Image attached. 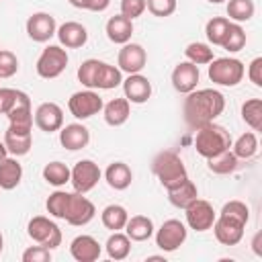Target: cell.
<instances>
[{"label": "cell", "mask_w": 262, "mask_h": 262, "mask_svg": "<svg viewBox=\"0 0 262 262\" xmlns=\"http://www.w3.org/2000/svg\"><path fill=\"white\" fill-rule=\"evenodd\" d=\"M225 108V96L215 88H201L186 94L182 113L190 129H199L207 123H213Z\"/></svg>", "instance_id": "1"}, {"label": "cell", "mask_w": 262, "mask_h": 262, "mask_svg": "<svg viewBox=\"0 0 262 262\" xmlns=\"http://www.w3.org/2000/svg\"><path fill=\"white\" fill-rule=\"evenodd\" d=\"M250 219V209L242 201H229L221 207L219 215L213 221V233L219 244L235 246L244 237L246 223Z\"/></svg>", "instance_id": "2"}, {"label": "cell", "mask_w": 262, "mask_h": 262, "mask_svg": "<svg viewBox=\"0 0 262 262\" xmlns=\"http://www.w3.org/2000/svg\"><path fill=\"white\" fill-rule=\"evenodd\" d=\"M194 149L199 156H203L205 160L207 158H213L225 149L231 147V135L225 127L217 125L215 121L213 123H207L199 129H194Z\"/></svg>", "instance_id": "3"}, {"label": "cell", "mask_w": 262, "mask_h": 262, "mask_svg": "<svg viewBox=\"0 0 262 262\" xmlns=\"http://www.w3.org/2000/svg\"><path fill=\"white\" fill-rule=\"evenodd\" d=\"M151 172L158 176L160 184L166 190L178 186L180 182H184L188 178V172H186V166H184L182 158L174 151H160L151 160Z\"/></svg>", "instance_id": "4"}, {"label": "cell", "mask_w": 262, "mask_h": 262, "mask_svg": "<svg viewBox=\"0 0 262 262\" xmlns=\"http://www.w3.org/2000/svg\"><path fill=\"white\" fill-rule=\"evenodd\" d=\"M209 80L219 86H237L244 80L246 68L235 57H213L209 61Z\"/></svg>", "instance_id": "5"}, {"label": "cell", "mask_w": 262, "mask_h": 262, "mask_svg": "<svg viewBox=\"0 0 262 262\" xmlns=\"http://www.w3.org/2000/svg\"><path fill=\"white\" fill-rule=\"evenodd\" d=\"M68 61H70L68 51H66L61 45H47V47L41 51L35 70H37V74H39L41 78L53 80V78H57V76L63 74V70L68 68Z\"/></svg>", "instance_id": "6"}, {"label": "cell", "mask_w": 262, "mask_h": 262, "mask_svg": "<svg viewBox=\"0 0 262 262\" xmlns=\"http://www.w3.org/2000/svg\"><path fill=\"white\" fill-rule=\"evenodd\" d=\"M27 233L35 244L45 246L49 250H55L57 246H61V229L57 227L55 221H51L45 215L33 217L27 225Z\"/></svg>", "instance_id": "7"}, {"label": "cell", "mask_w": 262, "mask_h": 262, "mask_svg": "<svg viewBox=\"0 0 262 262\" xmlns=\"http://www.w3.org/2000/svg\"><path fill=\"white\" fill-rule=\"evenodd\" d=\"M96 215V207L92 205V201H88L84 194L80 192H68V201H66V209H63V221H68L70 225L82 227L86 223H90Z\"/></svg>", "instance_id": "8"}, {"label": "cell", "mask_w": 262, "mask_h": 262, "mask_svg": "<svg viewBox=\"0 0 262 262\" xmlns=\"http://www.w3.org/2000/svg\"><path fill=\"white\" fill-rule=\"evenodd\" d=\"M100 176H102V172H100L98 164L92 162V160H80V162H76V166L70 170V182H72L74 190L80 192V194L90 192V190L98 184Z\"/></svg>", "instance_id": "9"}, {"label": "cell", "mask_w": 262, "mask_h": 262, "mask_svg": "<svg viewBox=\"0 0 262 262\" xmlns=\"http://www.w3.org/2000/svg\"><path fill=\"white\" fill-rule=\"evenodd\" d=\"M102 106H104V102H102V98H100V94L98 92H94V90H80V92H74L72 96H70V100H68V108H70V113L76 117V119H90V117H94V115H98L100 111H102Z\"/></svg>", "instance_id": "10"}, {"label": "cell", "mask_w": 262, "mask_h": 262, "mask_svg": "<svg viewBox=\"0 0 262 262\" xmlns=\"http://www.w3.org/2000/svg\"><path fill=\"white\" fill-rule=\"evenodd\" d=\"M188 229L180 219H168L156 231V246L164 252H174L186 242Z\"/></svg>", "instance_id": "11"}, {"label": "cell", "mask_w": 262, "mask_h": 262, "mask_svg": "<svg viewBox=\"0 0 262 262\" xmlns=\"http://www.w3.org/2000/svg\"><path fill=\"white\" fill-rule=\"evenodd\" d=\"M184 215H186V225L194 231H207L213 227V221L217 217L213 205L205 199H194L186 209H184Z\"/></svg>", "instance_id": "12"}, {"label": "cell", "mask_w": 262, "mask_h": 262, "mask_svg": "<svg viewBox=\"0 0 262 262\" xmlns=\"http://www.w3.org/2000/svg\"><path fill=\"white\" fill-rule=\"evenodd\" d=\"M57 31L55 18L49 12H33L27 18V35L37 43H47Z\"/></svg>", "instance_id": "13"}, {"label": "cell", "mask_w": 262, "mask_h": 262, "mask_svg": "<svg viewBox=\"0 0 262 262\" xmlns=\"http://www.w3.org/2000/svg\"><path fill=\"white\" fill-rule=\"evenodd\" d=\"M145 61L147 53L139 43H125L117 57V66L125 74H139L145 68Z\"/></svg>", "instance_id": "14"}, {"label": "cell", "mask_w": 262, "mask_h": 262, "mask_svg": "<svg viewBox=\"0 0 262 262\" xmlns=\"http://www.w3.org/2000/svg\"><path fill=\"white\" fill-rule=\"evenodd\" d=\"M199 78H201V72H199V66H194L192 61H180L176 63V68L172 70V86L176 92L180 94H188L196 88L199 84Z\"/></svg>", "instance_id": "15"}, {"label": "cell", "mask_w": 262, "mask_h": 262, "mask_svg": "<svg viewBox=\"0 0 262 262\" xmlns=\"http://www.w3.org/2000/svg\"><path fill=\"white\" fill-rule=\"evenodd\" d=\"M33 117L35 125L45 133H53L63 127V111L57 102H41Z\"/></svg>", "instance_id": "16"}, {"label": "cell", "mask_w": 262, "mask_h": 262, "mask_svg": "<svg viewBox=\"0 0 262 262\" xmlns=\"http://www.w3.org/2000/svg\"><path fill=\"white\" fill-rule=\"evenodd\" d=\"M121 84H123L125 98L133 104H143L151 96V82L141 74H129Z\"/></svg>", "instance_id": "17"}, {"label": "cell", "mask_w": 262, "mask_h": 262, "mask_svg": "<svg viewBox=\"0 0 262 262\" xmlns=\"http://www.w3.org/2000/svg\"><path fill=\"white\" fill-rule=\"evenodd\" d=\"M8 121H10V129L14 131H33V108H31V98L27 92H23V96L18 98V102L6 113Z\"/></svg>", "instance_id": "18"}, {"label": "cell", "mask_w": 262, "mask_h": 262, "mask_svg": "<svg viewBox=\"0 0 262 262\" xmlns=\"http://www.w3.org/2000/svg\"><path fill=\"white\" fill-rule=\"evenodd\" d=\"M61 47L66 49H78V47H84L86 41H88V31L84 25L76 23V20H68L63 25H59V29L55 31Z\"/></svg>", "instance_id": "19"}, {"label": "cell", "mask_w": 262, "mask_h": 262, "mask_svg": "<svg viewBox=\"0 0 262 262\" xmlns=\"http://www.w3.org/2000/svg\"><path fill=\"white\" fill-rule=\"evenodd\" d=\"M59 143L70 151H78L90 143V131L82 123H70L59 129Z\"/></svg>", "instance_id": "20"}, {"label": "cell", "mask_w": 262, "mask_h": 262, "mask_svg": "<svg viewBox=\"0 0 262 262\" xmlns=\"http://www.w3.org/2000/svg\"><path fill=\"white\" fill-rule=\"evenodd\" d=\"M70 254L78 262H94L100 258L102 248L92 235H78L70 244Z\"/></svg>", "instance_id": "21"}, {"label": "cell", "mask_w": 262, "mask_h": 262, "mask_svg": "<svg viewBox=\"0 0 262 262\" xmlns=\"http://www.w3.org/2000/svg\"><path fill=\"white\" fill-rule=\"evenodd\" d=\"M104 33L108 37V41L117 43V45H125L131 41V35H133V20L123 16V14H117V16H111L106 20V27H104Z\"/></svg>", "instance_id": "22"}, {"label": "cell", "mask_w": 262, "mask_h": 262, "mask_svg": "<svg viewBox=\"0 0 262 262\" xmlns=\"http://www.w3.org/2000/svg\"><path fill=\"white\" fill-rule=\"evenodd\" d=\"M104 113V123L111 127H121L127 123L131 115V102L127 98H113L102 106Z\"/></svg>", "instance_id": "23"}, {"label": "cell", "mask_w": 262, "mask_h": 262, "mask_svg": "<svg viewBox=\"0 0 262 262\" xmlns=\"http://www.w3.org/2000/svg\"><path fill=\"white\" fill-rule=\"evenodd\" d=\"M4 145L8 149V154L12 156H27L33 147V133L31 131H14V129H6L4 131Z\"/></svg>", "instance_id": "24"}, {"label": "cell", "mask_w": 262, "mask_h": 262, "mask_svg": "<svg viewBox=\"0 0 262 262\" xmlns=\"http://www.w3.org/2000/svg\"><path fill=\"white\" fill-rule=\"evenodd\" d=\"M104 180H106V184L111 188L125 190V188H129V184L133 180V172H131V168L125 162H113L104 170Z\"/></svg>", "instance_id": "25"}, {"label": "cell", "mask_w": 262, "mask_h": 262, "mask_svg": "<svg viewBox=\"0 0 262 262\" xmlns=\"http://www.w3.org/2000/svg\"><path fill=\"white\" fill-rule=\"evenodd\" d=\"M123 229L131 242H145L154 235V221L145 215H133L127 219Z\"/></svg>", "instance_id": "26"}, {"label": "cell", "mask_w": 262, "mask_h": 262, "mask_svg": "<svg viewBox=\"0 0 262 262\" xmlns=\"http://www.w3.org/2000/svg\"><path fill=\"white\" fill-rule=\"evenodd\" d=\"M23 178V166L18 164L16 158H4L0 160V188L4 190H12L20 184Z\"/></svg>", "instance_id": "27"}, {"label": "cell", "mask_w": 262, "mask_h": 262, "mask_svg": "<svg viewBox=\"0 0 262 262\" xmlns=\"http://www.w3.org/2000/svg\"><path fill=\"white\" fill-rule=\"evenodd\" d=\"M199 196V190H196V184L192 180H184L180 182L178 186L174 188H168V201L170 205H174L176 209H186L194 199Z\"/></svg>", "instance_id": "28"}, {"label": "cell", "mask_w": 262, "mask_h": 262, "mask_svg": "<svg viewBox=\"0 0 262 262\" xmlns=\"http://www.w3.org/2000/svg\"><path fill=\"white\" fill-rule=\"evenodd\" d=\"M129 219V213L123 205H106L100 213V221L111 231H121Z\"/></svg>", "instance_id": "29"}, {"label": "cell", "mask_w": 262, "mask_h": 262, "mask_svg": "<svg viewBox=\"0 0 262 262\" xmlns=\"http://www.w3.org/2000/svg\"><path fill=\"white\" fill-rule=\"evenodd\" d=\"M106 254L111 260H125L131 254V239L127 237V233L121 231H113L104 244Z\"/></svg>", "instance_id": "30"}, {"label": "cell", "mask_w": 262, "mask_h": 262, "mask_svg": "<svg viewBox=\"0 0 262 262\" xmlns=\"http://www.w3.org/2000/svg\"><path fill=\"white\" fill-rule=\"evenodd\" d=\"M231 151L235 154L237 160H250V158H254L258 154V137H256V133H252V131L242 133L235 139V143L231 145Z\"/></svg>", "instance_id": "31"}, {"label": "cell", "mask_w": 262, "mask_h": 262, "mask_svg": "<svg viewBox=\"0 0 262 262\" xmlns=\"http://www.w3.org/2000/svg\"><path fill=\"white\" fill-rule=\"evenodd\" d=\"M207 166L213 174H231L237 168V158L229 147V149H225L213 158H207Z\"/></svg>", "instance_id": "32"}, {"label": "cell", "mask_w": 262, "mask_h": 262, "mask_svg": "<svg viewBox=\"0 0 262 262\" xmlns=\"http://www.w3.org/2000/svg\"><path fill=\"white\" fill-rule=\"evenodd\" d=\"M121 82H123V72L111 63L102 61L98 80H96V90H113V88L121 86Z\"/></svg>", "instance_id": "33"}, {"label": "cell", "mask_w": 262, "mask_h": 262, "mask_svg": "<svg viewBox=\"0 0 262 262\" xmlns=\"http://www.w3.org/2000/svg\"><path fill=\"white\" fill-rule=\"evenodd\" d=\"M227 31H229V18H225V16H213L205 25V35H207L211 45H219L221 47Z\"/></svg>", "instance_id": "34"}, {"label": "cell", "mask_w": 262, "mask_h": 262, "mask_svg": "<svg viewBox=\"0 0 262 262\" xmlns=\"http://www.w3.org/2000/svg\"><path fill=\"white\" fill-rule=\"evenodd\" d=\"M43 180L51 186H63L70 182V168L63 162H49L43 168Z\"/></svg>", "instance_id": "35"}, {"label": "cell", "mask_w": 262, "mask_h": 262, "mask_svg": "<svg viewBox=\"0 0 262 262\" xmlns=\"http://www.w3.org/2000/svg\"><path fill=\"white\" fill-rule=\"evenodd\" d=\"M256 12L252 0H227V16L233 23H248Z\"/></svg>", "instance_id": "36"}, {"label": "cell", "mask_w": 262, "mask_h": 262, "mask_svg": "<svg viewBox=\"0 0 262 262\" xmlns=\"http://www.w3.org/2000/svg\"><path fill=\"white\" fill-rule=\"evenodd\" d=\"M242 119L246 125H250L254 131L262 129V100L260 98H250L242 104Z\"/></svg>", "instance_id": "37"}, {"label": "cell", "mask_w": 262, "mask_h": 262, "mask_svg": "<svg viewBox=\"0 0 262 262\" xmlns=\"http://www.w3.org/2000/svg\"><path fill=\"white\" fill-rule=\"evenodd\" d=\"M184 55H186V59L192 61L194 66H205V63H209V61L215 57L211 45L201 43V41H192V43H188L186 49H184Z\"/></svg>", "instance_id": "38"}, {"label": "cell", "mask_w": 262, "mask_h": 262, "mask_svg": "<svg viewBox=\"0 0 262 262\" xmlns=\"http://www.w3.org/2000/svg\"><path fill=\"white\" fill-rule=\"evenodd\" d=\"M244 45H246V31L242 29L239 23H229V31H227L221 47L227 49L229 53H235V51L244 49Z\"/></svg>", "instance_id": "39"}, {"label": "cell", "mask_w": 262, "mask_h": 262, "mask_svg": "<svg viewBox=\"0 0 262 262\" xmlns=\"http://www.w3.org/2000/svg\"><path fill=\"white\" fill-rule=\"evenodd\" d=\"M18 72V59L12 51L0 49V78H12Z\"/></svg>", "instance_id": "40"}, {"label": "cell", "mask_w": 262, "mask_h": 262, "mask_svg": "<svg viewBox=\"0 0 262 262\" xmlns=\"http://www.w3.org/2000/svg\"><path fill=\"white\" fill-rule=\"evenodd\" d=\"M145 8L154 14V16H170L176 10V0H145Z\"/></svg>", "instance_id": "41"}, {"label": "cell", "mask_w": 262, "mask_h": 262, "mask_svg": "<svg viewBox=\"0 0 262 262\" xmlns=\"http://www.w3.org/2000/svg\"><path fill=\"white\" fill-rule=\"evenodd\" d=\"M49 260H51V250L39 244L23 252V262H49Z\"/></svg>", "instance_id": "42"}, {"label": "cell", "mask_w": 262, "mask_h": 262, "mask_svg": "<svg viewBox=\"0 0 262 262\" xmlns=\"http://www.w3.org/2000/svg\"><path fill=\"white\" fill-rule=\"evenodd\" d=\"M23 96V90L16 88H0V113L6 115Z\"/></svg>", "instance_id": "43"}, {"label": "cell", "mask_w": 262, "mask_h": 262, "mask_svg": "<svg viewBox=\"0 0 262 262\" xmlns=\"http://www.w3.org/2000/svg\"><path fill=\"white\" fill-rule=\"evenodd\" d=\"M145 12V0H121V14L127 18H137Z\"/></svg>", "instance_id": "44"}, {"label": "cell", "mask_w": 262, "mask_h": 262, "mask_svg": "<svg viewBox=\"0 0 262 262\" xmlns=\"http://www.w3.org/2000/svg\"><path fill=\"white\" fill-rule=\"evenodd\" d=\"M248 78L254 86H262V57H254L248 66Z\"/></svg>", "instance_id": "45"}, {"label": "cell", "mask_w": 262, "mask_h": 262, "mask_svg": "<svg viewBox=\"0 0 262 262\" xmlns=\"http://www.w3.org/2000/svg\"><path fill=\"white\" fill-rule=\"evenodd\" d=\"M111 4V0H86V6L84 10H92V12H102L106 10Z\"/></svg>", "instance_id": "46"}, {"label": "cell", "mask_w": 262, "mask_h": 262, "mask_svg": "<svg viewBox=\"0 0 262 262\" xmlns=\"http://www.w3.org/2000/svg\"><path fill=\"white\" fill-rule=\"evenodd\" d=\"M72 6H76V8H82L84 10V6H86V0H68Z\"/></svg>", "instance_id": "47"}, {"label": "cell", "mask_w": 262, "mask_h": 262, "mask_svg": "<svg viewBox=\"0 0 262 262\" xmlns=\"http://www.w3.org/2000/svg\"><path fill=\"white\" fill-rule=\"evenodd\" d=\"M8 156V149H6V145H4V141H0V160H4Z\"/></svg>", "instance_id": "48"}, {"label": "cell", "mask_w": 262, "mask_h": 262, "mask_svg": "<svg viewBox=\"0 0 262 262\" xmlns=\"http://www.w3.org/2000/svg\"><path fill=\"white\" fill-rule=\"evenodd\" d=\"M2 248H4V235H2V231H0V254H2Z\"/></svg>", "instance_id": "49"}, {"label": "cell", "mask_w": 262, "mask_h": 262, "mask_svg": "<svg viewBox=\"0 0 262 262\" xmlns=\"http://www.w3.org/2000/svg\"><path fill=\"white\" fill-rule=\"evenodd\" d=\"M211 4H221V2H225V0H209Z\"/></svg>", "instance_id": "50"}]
</instances>
